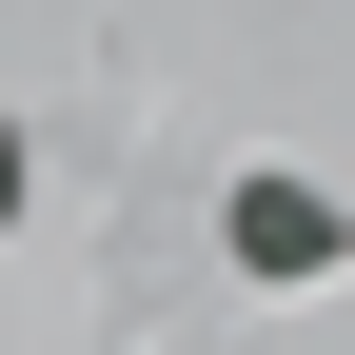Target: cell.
<instances>
[{"mask_svg": "<svg viewBox=\"0 0 355 355\" xmlns=\"http://www.w3.org/2000/svg\"><path fill=\"white\" fill-rule=\"evenodd\" d=\"M217 237H237V277H336L355 217L316 198V178H237V217H217Z\"/></svg>", "mask_w": 355, "mask_h": 355, "instance_id": "1", "label": "cell"}]
</instances>
